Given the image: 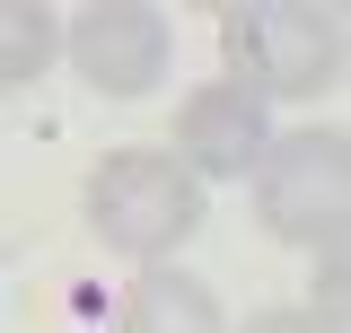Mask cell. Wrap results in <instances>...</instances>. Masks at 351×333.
I'll return each mask as SVG.
<instances>
[{"mask_svg": "<svg viewBox=\"0 0 351 333\" xmlns=\"http://www.w3.org/2000/svg\"><path fill=\"white\" fill-rule=\"evenodd\" d=\"M219 62L263 106L325 97L351 62V27L316 0H237V9H219Z\"/></svg>", "mask_w": 351, "mask_h": 333, "instance_id": "1", "label": "cell"}, {"mask_svg": "<svg viewBox=\"0 0 351 333\" xmlns=\"http://www.w3.org/2000/svg\"><path fill=\"white\" fill-rule=\"evenodd\" d=\"M237 333H334V325H325L316 307H255Z\"/></svg>", "mask_w": 351, "mask_h": 333, "instance_id": "9", "label": "cell"}, {"mask_svg": "<svg viewBox=\"0 0 351 333\" xmlns=\"http://www.w3.org/2000/svg\"><path fill=\"white\" fill-rule=\"evenodd\" d=\"M167 9H149V0H97L71 18V71H80L97 97H149V88L167 79Z\"/></svg>", "mask_w": 351, "mask_h": 333, "instance_id": "4", "label": "cell"}, {"mask_svg": "<svg viewBox=\"0 0 351 333\" xmlns=\"http://www.w3.org/2000/svg\"><path fill=\"white\" fill-rule=\"evenodd\" d=\"M255 219H263V237L316 254V263L343 254L351 246V132L334 123L281 132L255 175Z\"/></svg>", "mask_w": 351, "mask_h": 333, "instance_id": "3", "label": "cell"}, {"mask_svg": "<svg viewBox=\"0 0 351 333\" xmlns=\"http://www.w3.org/2000/svg\"><path fill=\"white\" fill-rule=\"evenodd\" d=\"M114 333H228V316H219L211 281H193V272H176V263H149L123 290V325Z\"/></svg>", "mask_w": 351, "mask_h": 333, "instance_id": "6", "label": "cell"}, {"mask_svg": "<svg viewBox=\"0 0 351 333\" xmlns=\"http://www.w3.org/2000/svg\"><path fill=\"white\" fill-rule=\"evenodd\" d=\"M307 307H316L334 333H351V246L316 263V290H307Z\"/></svg>", "mask_w": 351, "mask_h": 333, "instance_id": "8", "label": "cell"}, {"mask_svg": "<svg viewBox=\"0 0 351 333\" xmlns=\"http://www.w3.org/2000/svg\"><path fill=\"white\" fill-rule=\"evenodd\" d=\"M272 106H263L255 88H237V79H211V88H193L184 106H176V158L193 166L202 184H228V175H246L255 184L263 158H272Z\"/></svg>", "mask_w": 351, "mask_h": 333, "instance_id": "5", "label": "cell"}, {"mask_svg": "<svg viewBox=\"0 0 351 333\" xmlns=\"http://www.w3.org/2000/svg\"><path fill=\"white\" fill-rule=\"evenodd\" d=\"M80 202H88V228L149 272V263H167L202 228V175L176 158V149H106V158L88 166Z\"/></svg>", "mask_w": 351, "mask_h": 333, "instance_id": "2", "label": "cell"}, {"mask_svg": "<svg viewBox=\"0 0 351 333\" xmlns=\"http://www.w3.org/2000/svg\"><path fill=\"white\" fill-rule=\"evenodd\" d=\"M53 53H71V18H53L36 0L0 9V88H36L53 71Z\"/></svg>", "mask_w": 351, "mask_h": 333, "instance_id": "7", "label": "cell"}]
</instances>
